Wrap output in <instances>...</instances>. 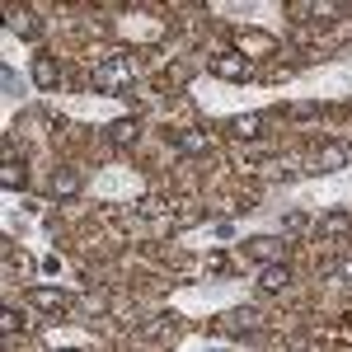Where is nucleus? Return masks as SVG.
Listing matches in <instances>:
<instances>
[{
	"instance_id": "obj_17",
	"label": "nucleus",
	"mask_w": 352,
	"mask_h": 352,
	"mask_svg": "<svg viewBox=\"0 0 352 352\" xmlns=\"http://www.w3.org/2000/svg\"><path fill=\"white\" fill-rule=\"evenodd\" d=\"M146 333H151V338H174V324H169V320H155V324H146Z\"/></svg>"
},
{
	"instance_id": "obj_4",
	"label": "nucleus",
	"mask_w": 352,
	"mask_h": 352,
	"mask_svg": "<svg viewBox=\"0 0 352 352\" xmlns=\"http://www.w3.org/2000/svg\"><path fill=\"white\" fill-rule=\"evenodd\" d=\"M287 282H292V268H287L282 258H277V263H263V272H258V287H263V292H282Z\"/></svg>"
},
{
	"instance_id": "obj_14",
	"label": "nucleus",
	"mask_w": 352,
	"mask_h": 352,
	"mask_svg": "<svg viewBox=\"0 0 352 352\" xmlns=\"http://www.w3.org/2000/svg\"><path fill=\"white\" fill-rule=\"evenodd\" d=\"M179 151H188V155L207 151V136H202V132H184V136H179Z\"/></svg>"
},
{
	"instance_id": "obj_11",
	"label": "nucleus",
	"mask_w": 352,
	"mask_h": 352,
	"mask_svg": "<svg viewBox=\"0 0 352 352\" xmlns=\"http://www.w3.org/2000/svg\"><path fill=\"white\" fill-rule=\"evenodd\" d=\"M230 132H235V136H258V132H263V118H258V113H244V118H235Z\"/></svg>"
},
{
	"instance_id": "obj_15",
	"label": "nucleus",
	"mask_w": 352,
	"mask_h": 352,
	"mask_svg": "<svg viewBox=\"0 0 352 352\" xmlns=\"http://www.w3.org/2000/svg\"><path fill=\"white\" fill-rule=\"evenodd\" d=\"M348 226H352V217H348V212H333V217H324V230H329V235H343Z\"/></svg>"
},
{
	"instance_id": "obj_18",
	"label": "nucleus",
	"mask_w": 352,
	"mask_h": 352,
	"mask_svg": "<svg viewBox=\"0 0 352 352\" xmlns=\"http://www.w3.org/2000/svg\"><path fill=\"white\" fill-rule=\"evenodd\" d=\"M0 329H5V333H14V329H19V310H14V305H5V320H0Z\"/></svg>"
},
{
	"instance_id": "obj_1",
	"label": "nucleus",
	"mask_w": 352,
	"mask_h": 352,
	"mask_svg": "<svg viewBox=\"0 0 352 352\" xmlns=\"http://www.w3.org/2000/svg\"><path fill=\"white\" fill-rule=\"evenodd\" d=\"M132 76H136V61H132V56H104V61L89 71V80H94L99 94H122V89L132 85Z\"/></svg>"
},
{
	"instance_id": "obj_3",
	"label": "nucleus",
	"mask_w": 352,
	"mask_h": 352,
	"mask_svg": "<svg viewBox=\"0 0 352 352\" xmlns=\"http://www.w3.org/2000/svg\"><path fill=\"white\" fill-rule=\"evenodd\" d=\"M80 192V169H71V164H61L52 174V197H76Z\"/></svg>"
},
{
	"instance_id": "obj_9",
	"label": "nucleus",
	"mask_w": 352,
	"mask_h": 352,
	"mask_svg": "<svg viewBox=\"0 0 352 352\" xmlns=\"http://www.w3.org/2000/svg\"><path fill=\"white\" fill-rule=\"evenodd\" d=\"M249 254H254L258 263H277V240H272V235H258V240H249Z\"/></svg>"
},
{
	"instance_id": "obj_19",
	"label": "nucleus",
	"mask_w": 352,
	"mask_h": 352,
	"mask_svg": "<svg viewBox=\"0 0 352 352\" xmlns=\"http://www.w3.org/2000/svg\"><path fill=\"white\" fill-rule=\"evenodd\" d=\"M43 272H47V277H52V272H61V258H56V254H47V258H43Z\"/></svg>"
},
{
	"instance_id": "obj_6",
	"label": "nucleus",
	"mask_w": 352,
	"mask_h": 352,
	"mask_svg": "<svg viewBox=\"0 0 352 352\" xmlns=\"http://www.w3.org/2000/svg\"><path fill=\"white\" fill-rule=\"evenodd\" d=\"M5 24L14 28V33H19V38H38V19H33V14H28V10H14V5H10V10H5Z\"/></svg>"
},
{
	"instance_id": "obj_20",
	"label": "nucleus",
	"mask_w": 352,
	"mask_h": 352,
	"mask_svg": "<svg viewBox=\"0 0 352 352\" xmlns=\"http://www.w3.org/2000/svg\"><path fill=\"white\" fill-rule=\"evenodd\" d=\"M56 352H76V348H56Z\"/></svg>"
},
{
	"instance_id": "obj_12",
	"label": "nucleus",
	"mask_w": 352,
	"mask_h": 352,
	"mask_svg": "<svg viewBox=\"0 0 352 352\" xmlns=\"http://www.w3.org/2000/svg\"><path fill=\"white\" fill-rule=\"evenodd\" d=\"M113 146H132L136 141V122H127V118H122V122H113Z\"/></svg>"
},
{
	"instance_id": "obj_7",
	"label": "nucleus",
	"mask_w": 352,
	"mask_h": 352,
	"mask_svg": "<svg viewBox=\"0 0 352 352\" xmlns=\"http://www.w3.org/2000/svg\"><path fill=\"white\" fill-rule=\"evenodd\" d=\"M28 305H38V310H66L71 300L61 296V292H52V287H33L28 292Z\"/></svg>"
},
{
	"instance_id": "obj_16",
	"label": "nucleus",
	"mask_w": 352,
	"mask_h": 352,
	"mask_svg": "<svg viewBox=\"0 0 352 352\" xmlns=\"http://www.w3.org/2000/svg\"><path fill=\"white\" fill-rule=\"evenodd\" d=\"M282 230H292V235H296V230H310V217H300V212H292V217L282 221Z\"/></svg>"
},
{
	"instance_id": "obj_5",
	"label": "nucleus",
	"mask_w": 352,
	"mask_h": 352,
	"mask_svg": "<svg viewBox=\"0 0 352 352\" xmlns=\"http://www.w3.org/2000/svg\"><path fill=\"white\" fill-rule=\"evenodd\" d=\"M56 80H61V66H56L52 56H38L33 61V85L38 89H56Z\"/></svg>"
},
{
	"instance_id": "obj_21",
	"label": "nucleus",
	"mask_w": 352,
	"mask_h": 352,
	"mask_svg": "<svg viewBox=\"0 0 352 352\" xmlns=\"http://www.w3.org/2000/svg\"><path fill=\"white\" fill-rule=\"evenodd\" d=\"M343 272H348V277H352V263H348V268H343Z\"/></svg>"
},
{
	"instance_id": "obj_2",
	"label": "nucleus",
	"mask_w": 352,
	"mask_h": 352,
	"mask_svg": "<svg viewBox=\"0 0 352 352\" xmlns=\"http://www.w3.org/2000/svg\"><path fill=\"white\" fill-rule=\"evenodd\" d=\"M212 71H217L221 80H249V56H240V52H221V56H212Z\"/></svg>"
},
{
	"instance_id": "obj_13",
	"label": "nucleus",
	"mask_w": 352,
	"mask_h": 352,
	"mask_svg": "<svg viewBox=\"0 0 352 352\" xmlns=\"http://www.w3.org/2000/svg\"><path fill=\"white\" fill-rule=\"evenodd\" d=\"M343 160H348V146H324V155H320V169H338Z\"/></svg>"
},
{
	"instance_id": "obj_8",
	"label": "nucleus",
	"mask_w": 352,
	"mask_h": 352,
	"mask_svg": "<svg viewBox=\"0 0 352 352\" xmlns=\"http://www.w3.org/2000/svg\"><path fill=\"white\" fill-rule=\"evenodd\" d=\"M221 329H230V333H254V329H258V310H230V315L221 320Z\"/></svg>"
},
{
	"instance_id": "obj_10",
	"label": "nucleus",
	"mask_w": 352,
	"mask_h": 352,
	"mask_svg": "<svg viewBox=\"0 0 352 352\" xmlns=\"http://www.w3.org/2000/svg\"><path fill=\"white\" fill-rule=\"evenodd\" d=\"M24 164L19 160H5V169H0V184H5V188H24Z\"/></svg>"
}]
</instances>
